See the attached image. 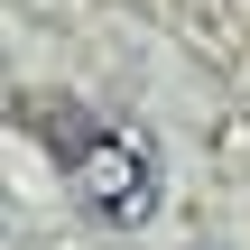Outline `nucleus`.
Returning <instances> with one entry per match:
<instances>
[{"label": "nucleus", "mask_w": 250, "mask_h": 250, "mask_svg": "<svg viewBox=\"0 0 250 250\" xmlns=\"http://www.w3.org/2000/svg\"><path fill=\"white\" fill-rule=\"evenodd\" d=\"M37 130H46L56 167L74 176V195H83L102 223H148V204H158V176H148V148H139V139H111V130H102L93 111H74V102L37 111Z\"/></svg>", "instance_id": "1"}]
</instances>
